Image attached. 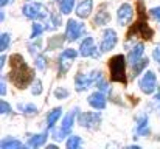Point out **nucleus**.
I'll return each mask as SVG.
<instances>
[{"label": "nucleus", "instance_id": "nucleus-33", "mask_svg": "<svg viewBox=\"0 0 160 149\" xmlns=\"http://www.w3.org/2000/svg\"><path fill=\"white\" fill-rule=\"evenodd\" d=\"M0 112H2V113H9V112H11V107H9V104H8L5 99L0 101Z\"/></svg>", "mask_w": 160, "mask_h": 149}, {"label": "nucleus", "instance_id": "nucleus-26", "mask_svg": "<svg viewBox=\"0 0 160 149\" xmlns=\"http://www.w3.org/2000/svg\"><path fill=\"white\" fill-rule=\"evenodd\" d=\"M42 31H44V27H42V23H38V22H34V23H33V33H31V39H36V37H39V36L42 34Z\"/></svg>", "mask_w": 160, "mask_h": 149}, {"label": "nucleus", "instance_id": "nucleus-3", "mask_svg": "<svg viewBox=\"0 0 160 149\" xmlns=\"http://www.w3.org/2000/svg\"><path fill=\"white\" fill-rule=\"evenodd\" d=\"M109 70H110V81L128 84L126 78V57L123 54H115L109 59Z\"/></svg>", "mask_w": 160, "mask_h": 149}, {"label": "nucleus", "instance_id": "nucleus-32", "mask_svg": "<svg viewBox=\"0 0 160 149\" xmlns=\"http://www.w3.org/2000/svg\"><path fill=\"white\" fill-rule=\"evenodd\" d=\"M31 92H33V95H41V93H42V82H41V81H36Z\"/></svg>", "mask_w": 160, "mask_h": 149}, {"label": "nucleus", "instance_id": "nucleus-5", "mask_svg": "<svg viewBox=\"0 0 160 149\" xmlns=\"http://www.w3.org/2000/svg\"><path fill=\"white\" fill-rule=\"evenodd\" d=\"M103 73L101 72H98V70H93L90 75H78L76 76V79H75V82H76V90H79V92H82V90H86V89H89L95 81H98V78L101 76Z\"/></svg>", "mask_w": 160, "mask_h": 149}, {"label": "nucleus", "instance_id": "nucleus-8", "mask_svg": "<svg viewBox=\"0 0 160 149\" xmlns=\"http://www.w3.org/2000/svg\"><path fill=\"white\" fill-rule=\"evenodd\" d=\"M82 31H84V25H82L81 22H76V20H73V19H70V20L67 22L65 36H67V39H68L70 42L79 39L81 34H82Z\"/></svg>", "mask_w": 160, "mask_h": 149}, {"label": "nucleus", "instance_id": "nucleus-37", "mask_svg": "<svg viewBox=\"0 0 160 149\" xmlns=\"http://www.w3.org/2000/svg\"><path fill=\"white\" fill-rule=\"evenodd\" d=\"M11 0H0V6H6Z\"/></svg>", "mask_w": 160, "mask_h": 149}, {"label": "nucleus", "instance_id": "nucleus-35", "mask_svg": "<svg viewBox=\"0 0 160 149\" xmlns=\"http://www.w3.org/2000/svg\"><path fill=\"white\" fill-rule=\"evenodd\" d=\"M154 59L159 62V65H160V47H157V48L154 50Z\"/></svg>", "mask_w": 160, "mask_h": 149}, {"label": "nucleus", "instance_id": "nucleus-17", "mask_svg": "<svg viewBox=\"0 0 160 149\" xmlns=\"http://www.w3.org/2000/svg\"><path fill=\"white\" fill-rule=\"evenodd\" d=\"M45 142H47V132H42V134H39V135H33V137L30 138V142H28V146H30V148H39V146H42Z\"/></svg>", "mask_w": 160, "mask_h": 149}, {"label": "nucleus", "instance_id": "nucleus-31", "mask_svg": "<svg viewBox=\"0 0 160 149\" xmlns=\"http://www.w3.org/2000/svg\"><path fill=\"white\" fill-rule=\"evenodd\" d=\"M97 87H98V90H101V92L109 90V86H107L106 81L103 79V76H100V78H98V81H97Z\"/></svg>", "mask_w": 160, "mask_h": 149}, {"label": "nucleus", "instance_id": "nucleus-22", "mask_svg": "<svg viewBox=\"0 0 160 149\" xmlns=\"http://www.w3.org/2000/svg\"><path fill=\"white\" fill-rule=\"evenodd\" d=\"M59 6H61V12L62 14H70L73 6H75V0H61Z\"/></svg>", "mask_w": 160, "mask_h": 149}, {"label": "nucleus", "instance_id": "nucleus-9", "mask_svg": "<svg viewBox=\"0 0 160 149\" xmlns=\"http://www.w3.org/2000/svg\"><path fill=\"white\" fill-rule=\"evenodd\" d=\"M101 123V117L98 112H87L79 117V124L89 129H97Z\"/></svg>", "mask_w": 160, "mask_h": 149}, {"label": "nucleus", "instance_id": "nucleus-30", "mask_svg": "<svg viewBox=\"0 0 160 149\" xmlns=\"http://www.w3.org/2000/svg\"><path fill=\"white\" fill-rule=\"evenodd\" d=\"M54 97H56L58 99L67 98V97H68V90H65V89L59 87V89H56V90H54Z\"/></svg>", "mask_w": 160, "mask_h": 149}, {"label": "nucleus", "instance_id": "nucleus-34", "mask_svg": "<svg viewBox=\"0 0 160 149\" xmlns=\"http://www.w3.org/2000/svg\"><path fill=\"white\" fill-rule=\"evenodd\" d=\"M149 14H151L152 19H156L157 22H160V6H156V8L149 9Z\"/></svg>", "mask_w": 160, "mask_h": 149}, {"label": "nucleus", "instance_id": "nucleus-11", "mask_svg": "<svg viewBox=\"0 0 160 149\" xmlns=\"http://www.w3.org/2000/svg\"><path fill=\"white\" fill-rule=\"evenodd\" d=\"M117 45V33L110 28L104 30L103 33V41H101V45H100V50L101 51H109Z\"/></svg>", "mask_w": 160, "mask_h": 149}, {"label": "nucleus", "instance_id": "nucleus-18", "mask_svg": "<svg viewBox=\"0 0 160 149\" xmlns=\"http://www.w3.org/2000/svg\"><path fill=\"white\" fill-rule=\"evenodd\" d=\"M137 134L138 135H148L149 134V121L148 117H142L137 123Z\"/></svg>", "mask_w": 160, "mask_h": 149}, {"label": "nucleus", "instance_id": "nucleus-25", "mask_svg": "<svg viewBox=\"0 0 160 149\" xmlns=\"http://www.w3.org/2000/svg\"><path fill=\"white\" fill-rule=\"evenodd\" d=\"M76 56H78V51L73 48H67L62 51V54L59 56V57H62V59H70V61H75L76 59Z\"/></svg>", "mask_w": 160, "mask_h": 149}, {"label": "nucleus", "instance_id": "nucleus-16", "mask_svg": "<svg viewBox=\"0 0 160 149\" xmlns=\"http://www.w3.org/2000/svg\"><path fill=\"white\" fill-rule=\"evenodd\" d=\"M0 148L2 149H20V148H23V145H22V142L14 140V138H3L0 142Z\"/></svg>", "mask_w": 160, "mask_h": 149}, {"label": "nucleus", "instance_id": "nucleus-38", "mask_svg": "<svg viewBox=\"0 0 160 149\" xmlns=\"http://www.w3.org/2000/svg\"><path fill=\"white\" fill-rule=\"evenodd\" d=\"M156 101H159V102H160V93L157 95V97H156Z\"/></svg>", "mask_w": 160, "mask_h": 149}, {"label": "nucleus", "instance_id": "nucleus-14", "mask_svg": "<svg viewBox=\"0 0 160 149\" xmlns=\"http://www.w3.org/2000/svg\"><path fill=\"white\" fill-rule=\"evenodd\" d=\"M92 9H93V2L92 0H82L76 8V16L81 17V19H87L90 16Z\"/></svg>", "mask_w": 160, "mask_h": 149}, {"label": "nucleus", "instance_id": "nucleus-19", "mask_svg": "<svg viewBox=\"0 0 160 149\" xmlns=\"http://www.w3.org/2000/svg\"><path fill=\"white\" fill-rule=\"evenodd\" d=\"M62 115V109L61 107H56L53 109L50 113H48V117H47V124H48V129H53V126L56 124V121L59 120V117Z\"/></svg>", "mask_w": 160, "mask_h": 149}, {"label": "nucleus", "instance_id": "nucleus-15", "mask_svg": "<svg viewBox=\"0 0 160 149\" xmlns=\"http://www.w3.org/2000/svg\"><path fill=\"white\" fill-rule=\"evenodd\" d=\"M143 50H145L143 44H137L134 48L129 51V56H128L129 62H131V64H135V62H137V61L142 57V54H143Z\"/></svg>", "mask_w": 160, "mask_h": 149}, {"label": "nucleus", "instance_id": "nucleus-2", "mask_svg": "<svg viewBox=\"0 0 160 149\" xmlns=\"http://www.w3.org/2000/svg\"><path fill=\"white\" fill-rule=\"evenodd\" d=\"M137 16H138V20L128 30V34H126V39H132V37H142L145 41H151L154 37V31L149 28L148 22H146V8H145V3L143 0H138V5H137Z\"/></svg>", "mask_w": 160, "mask_h": 149}, {"label": "nucleus", "instance_id": "nucleus-6", "mask_svg": "<svg viewBox=\"0 0 160 149\" xmlns=\"http://www.w3.org/2000/svg\"><path fill=\"white\" fill-rule=\"evenodd\" d=\"M140 89L146 95H151V93H154L157 90V78H156L154 72L148 70L145 73V76L140 79Z\"/></svg>", "mask_w": 160, "mask_h": 149}, {"label": "nucleus", "instance_id": "nucleus-20", "mask_svg": "<svg viewBox=\"0 0 160 149\" xmlns=\"http://www.w3.org/2000/svg\"><path fill=\"white\" fill-rule=\"evenodd\" d=\"M107 22H109V12L106 11V6H103V9L98 11L95 17V25H106Z\"/></svg>", "mask_w": 160, "mask_h": 149}, {"label": "nucleus", "instance_id": "nucleus-7", "mask_svg": "<svg viewBox=\"0 0 160 149\" xmlns=\"http://www.w3.org/2000/svg\"><path fill=\"white\" fill-rule=\"evenodd\" d=\"M76 112H78V109L72 110V112L64 118L61 131H59L58 134H54V138H56V140H62V138H65V137L72 132V127H73V124H75V115H76Z\"/></svg>", "mask_w": 160, "mask_h": 149}, {"label": "nucleus", "instance_id": "nucleus-23", "mask_svg": "<svg viewBox=\"0 0 160 149\" xmlns=\"http://www.w3.org/2000/svg\"><path fill=\"white\" fill-rule=\"evenodd\" d=\"M65 146H67V149H78L81 146V137L79 135H70Z\"/></svg>", "mask_w": 160, "mask_h": 149}, {"label": "nucleus", "instance_id": "nucleus-1", "mask_svg": "<svg viewBox=\"0 0 160 149\" xmlns=\"http://www.w3.org/2000/svg\"><path fill=\"white\" fill-rule=\"evenodd\" d=\"M11 72H9V81L17 89H25L31 84L34 79V72L28 67V64L23 61L22 54H12L9 57Z\"/></svg>", "mask_w": 160, "mask_h": 149}, {"label": "nucleus", "instance_id": "nucleus-28", "mask_svg": "<svg viewBox=\"0 0 160 149\" xmlns=\"http://www.w3.org/2000/svg\"><path fill=\"white\" fill-rule=\"evenodd\" d=\"M9 45V34L8 33H3L0 36V51H5Z\"/></svg>", "mask_w": 160, "mask_h": 149}, {"label": "nucleus", "instance_id": "nucleus-27", "mask_svg": "<svg viewBox=\"0 0 160 149\" xmlns=\"http://www.w3.org/2000/svg\"><path fill=\"white\" fill-rule=\"evenodd\" d=\"M36 65L39 70H45L47 68V57L44 54H38L36 56Z\"/></svg>", "mask_w": 160, "mask_h": 149}, {"label": "nucleus", "instance_id": "nucleus-4", "mask_svg": "<svg viewBox=\"0 0 160 149\" xmlns=\"http://www.w3.org/2000/svg\"><path fill=\"white\" fill-rule=\"evenodd\" d=\"M22 11H23L25 17L33 19V20H41V19H45L48 16V9L42 3H28L23 6Z\"/></svg>", "mask_w": 160, "mask_h": 149}, {"label": "nucleus", "instance_id": "nucleus-36", "mask_svg": "<svg viewBox=\"0 0 160 149\" xmlns=\"http://www.w3.org/2000/svg\"><path fill=\"white\" fill-rule=\"evenodd\" d=\"M5 92H6V90H5V84L2 82V84H0V93H2V95H5Z\"/></svg>", "mask_w": 160, "mask_h": 149}, {"label": "nucleus", "instance_id": "nucleus-29", "mask_svg": "<svg viewBox=\"0 0 160 149\" xmlns=\"http://www.w3.org/2000/svg\"><path fill=\"white\" fill-rule=\"evenodd\" d=\"M22 110H23V113H27V115H34L36 112H38V109H36V106H33V104H20L19 106Z\"/></svg>", "mask_w": 160, "mask_h": 149}, {"label": "nucleus", "instance_id": "nucleus-21", "mask_svg": "<svg viewBox=\"0 0 160 149\" xmlns=\"http://www.w3.org/2000/svg\"><path fill=\"white\" fill-rule=\"evenodd\" d=\"M148 62H149L148 59H138L135 64H132V75H134V76L140 75V73H142V70L148 65Z\"/></svg>", "mask_w": 160, "mask_h": 149}, {"label": "nucleus", "instance_id": "nucleus-12", "mask_svg": "<svg viewBox=\"0 0 160 149\" xmlns=\"http://www.w3.org/2000/svg\"><path fill=\"white\" fill-rule=\"evenodd\" d=\"M79 54L84 56V57H87V56H95V57H98V48L95 47L93 37L87 36V37L82 41V44H81V47H79Z\"/></svg>", "mask_w": 160, "mask_h": 149}, {"label": "nucleus", "instance_id": "nucleus-24", "mask_svg": "<svg viewBox=\"0 0 160 149\" xmlns=\"http://www.w3.org/2000/svg\"><path fill=\"white\" fill-rule=\"evenodd\" d=\"M64 37H67V36H54V37H52V41L48 42V50L59 48L64 44Z\"/></svg>", "mask_w": 160, "mask_h": 149}, {"label": "nucleus", "instance_id": "nucleus-10", "mask_svg": "<svg viewBox=\"0 0 160 149\" xmlns=\"http://www.w3.org/2000/svg\"><path fill=\"white\" fill-rule=\"evenodd\" d=\"M132 17H134V8H132L129 3H123V5L118 8V11H117L118 23H120L121 27H124V25H128V23L132 20Z\"/></svg>", "mask_w": 160, "mask_h": 149}, {"label": "nucleus", "instance_id": "nucleus-13", "mask_svg": "<svg viewBox=\"0 0 160 149\" xmlns=\"http://www.w3.org/2000/svg\"><path fill=\"white\" fill-rule=\"evenodd\" d=\"M89 104H90L93 109H98V110L104 109V107H106V95H104L101 90L92 93V95L89 97Z\"/></svg>", "mask_w": 160, "mask_h": 149}]
</instances>
